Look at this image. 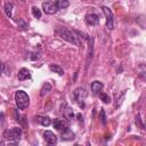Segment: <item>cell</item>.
<instances>
[{"label":"cell","instance_id":"cell-1","mask_svg":"<svg viewBox=\"0 0 146 146\" xmlns=\"http://www.w3.org/2000/svg\"><path fill=\"white\" fill-rule=\"evenodd\" d=\"M15 102H16V105L19 110H25L30 104V98L25 91L18 90L15 94Z\"/></svg>","mask_w":146,"mask_h":146},{"label":"cell","instance_id":"cell-2","mask_svg":"<svg viewBox=\"0 0 146 146\" xmlns=\"http://www.w3.org/2000/svg\"><path fill=\"white\" fill-rule=\"evenodd\" d=\"M21 135H22V129L18 128V127H15V128H11V129H7L3 131V138L7 139V140H14V141H18L19 138H21Z\"/></svg>","mask_w":146,"mask_h":146},{"label":"cell","instance_id":"cell-3","mask_svg":"<svg viewBox=\"0 0 146 146\" xmlns=\"http://www.w3.org/2000/svg\"><path fill=\"white\" fill-rule=\"evenodd\" d=\"M56 32H57V34L62 38V39H64V40H66V41H68V42H71V43H74V44H79V42H78V40H76V36L71 32V31H68L67 29H65V27H58L57 30H56Z\"/></svg>","mask_w":146,"mask_h":146},{"label":"cell","instance_id":"cell-4","mask_svg":"<svg viewBox=\"0 0 146 146\" xmlns=\"http://www.w3.org/2000/svg\"><path fill=\"white\" fill-rule=\"evenodd\" d=\"M73 97H74V99L76 100L78 105H79L81 108H83V107L86 106L84 99H86V97H87V91H86L84 88H81V87L76 88V89L73 91Z\"/></svg>","mask_w":146,"mask_h":146},{"label":"cell","instance_id":"cell-5","mask_svg":"<svg viewBox=\"0 0 146 146\" xmlns=\"http://www.w3.org/2000/svg\"><path fill=\"white\" fill-rule=\"evenodd\" d=\"M102 9H103V13H104V15L106 17V27L108 30H113L114 29V16H113V13L107 7H103Z\"/></svg>","mask_w":146,"mask_h":146},{"label":"cell","instance_id":"cell-6","mask_svg":"<svg viewBox=\"0 0 146 146\" xmlns=\"http://www.w3.org/2000/svg\"><path fill=\"white\" fill-rule=\"evenodd\" d=\"M42 9L46 14L48 15H52V14H56L57 10H58V7L56 5V2L54 1H46L42 3Z\"/></svg>","mask_w":146,"mask_h":146},{"label":"cell","instance_id":"cell-7","mask_svg":"<svg viewBox=\"0 0 146 146\" xmlns=\"http://www.w3.org/2000/svg\"><path fill=\"white\" fill-rule=\"evenodd\" d=\"M54 128H56L60 132H64L67 129H70L68 128V121L63 120V119H55L54 120Z\"/></svg>","mask_w":146,"mask_h":146},{"label":"cell","instance_id":"cell-8","mask_svg":"<svg viewBox=\"0 0 146 146\" xmlns=\"http://www.w3.org/2000/svg\"><path fill=\"white\" fill-rule=\"evenodd\" d=\"M86 23H87L88 25H96V24H98V23H99V17H98V15H97V14H94V13L87 14V15H86Z\"/></svg>","mask_w":146,"mask_h":146},{"label":"cell","instance_id":"cell-9","mask_svg":"<svg viewBox=\"0 0 146 146\" xmlns=\"http://www.w3.org/2000/svg\"><path fill=\"white\" fill-rule=\"evenodd\" d=\"M43 137H44V140H46L49 145H55V144L57 143V137H56L55 133L51 132V131H46V132L43 133Z\"/></svg>","mask_w":146,"mask_h":146},{"label":"cell","instance_id":"cell-10","mask_svg":"<svg viewBox=\"0 0 146 146\" xmlns=\"http://www.w3.org/2000/svg\"><path fill=\"white\" fill-rule=\"evenodd\" d=\"M17 78H18V80L24 81V80L31 78V73H30V71L27 68H21L19 72H18V74H17Z\"/></svg>","mask_w":146,"mask_h":146},{"label":"cell","instance_id":"cell-11","mask_svg":"<svg viewBox=\"0 0 146 146\" xmlns=\"http://www.w3.org/2000/svg\"><path fill=\"white\" fill-rule=\"evenodd\" d=\"M103 87H104V84H103L102 82H99V81H94V82L91 83V91H92V94H94V95H98V94L102 91Z\"/></svg>","mask_w":146,"mask_h":146},{"label":"cell","instance_id":"cell-12","mask_svg":"<svg viewBox=\"0 0 146 146\" xmlns=\"http://www.w3.org/2000/svg\"><path fill=\"white\" fill-rule=\"evenodd\" d=\"M62 112H63V115H64L65 120L71 121V120H73V119H74V112H73V110H72L71 107L65 106V108H64Z\"/></svg>","mask_w":146,"mask_h":146},{"label":"cell","instance_id":"cell-13","mask_svg":"<svg viewBox=\"0 0 146 146\" xmlns=\"http://www.w3.org/2000/svg\"><path fill=\"white\" fill-rule=\"evenodd\" d=\"M137 74L139 75V78L146 81V64H139L137 66Z\"/></svg>","mask_w":146,"mask_h":146},{"label":"cell","instance_id":"cell-14","mask_svg":"<svg viewBox=\"0 0 146 146\" xmlns=\"http://www.w3.org/2000/svg\"><path fill=\"white\" fill-rule=\"evenodd\" d=\"M62 139H64V140H72V139H74V133L71 131V129H67L66 131L62 132Z\"/></svg>","mask_w":146,"mask_h":146},{"label":"cell","instance_id":"cell-15","mask_svg":"<svg viewBox=\"0 0 146 146\" xmlns=\"http://www.w3.org/2000/svg\"><path fill=\"white\" fill-rule=\"evenodd\" d=\"M35 119H36L38 122H40V123H41L42 125H44V127H48V125L51 123V121H50V119H49L48 116H36Z\"/></svg>","mask_w":146,"mask_h":146},{"label":"cell","instance_id":"cell-16","mask_svg":"<svg viewBox=\"0 0 146 146\" xmlns=\"http://www.w3.org/2000/svg\"><path fill=\"white\" fill-rule=\"evenodd\" d=\"M49 68H50V71H52V72H55V73H57V74H59V75H63V74H64V71H63V68H62L59 65L50 64V65H49Z\"/></svg>","mask_w":146,"mask_h":146},{"label":"cell","instance_id":"cell-17","mask_svg":"<svg viewBox=\"0 0 146 146\" xmlns=\"http://www.w3.org/2000/svg\"><path fill=\"white\" fill-rule=\"evenodd\" d=\"M56 5L58 7V9H65L70 6L68 0H56Z\"/></svg>","mask_w":146,"mask_h":146},{"label":"cell","instance_id":"cell-18","mask_svg":"<svg viewBox=\"0 0 146 146\" xmlns=\"http://www.w3.org/2000/svg\"><path fill=\"white\" fill-rule=\"evenodd\" d=\"M5 13H6V15H7L9 18H11V16H13V3L7 2V3L5 5Z\"/></svg>","mask_w":146,"mask_h":146},{"label":"cell","instance_id":"cell-19","mask_svg":"<svg viewBox=\"0 0 146 146\" xmlns=\"http://www.w3.org/2000/svg\"><path fill=\"white\" fill-rule=\"evenodd\" d=\"M50 89H51V86H50V83L49 82H46V83H43V86H42V88H41V92H40V95L41 96H44L46 94H48L49 91H50Z\"/></svg>","mask_w":146,"mask_h":146},{"label":"cell","instance_id":"cell-20","mask_svg":"<svg viewBox=\"0 0 146 146\" xmlns=\"http://www.w3.org/2000/svg\"><path fill=\"white\" fill-rule=\"evenodd\" d=\"M99 97H100V99H102L104 103H106V104L111 102V97H110L107 94H105V92H100V94H99Z\"/></svg>","mask_w":146,"mask_h":146},{"label":"cell","instance_id":"cell-21","mask_svg":"<svg viewBox=\"0 0 146 146\" xmlns=\"http://www.w3.org/2000/svg\"><path fill=\"white\" fill-rule=\"evenodd\" d=\"M32 14H33L34 17L41 18V11H40V9L38 7H32Z\"/></svg>","mask_w":146,"mask_h":146},{"label":"cell","instance_id":"cell-22","mask_svg":"<svg viewBox=\"0 0 146 146\" xmlns=\"http://www.w3.org/2000/svg\"><path fill=\"white\" fill-rule=\"evenodd\" d=\"M26 29H27V24H26L23 19H19V22H18V30L24 31V30H26Z\"/></svg>","mask_w":146,"mask_h":146},{"label":"cell","instance_id":"cell-23","mask_svg":"<svg viewBox=\"0 0 146 146\" xmlns=\"http://www.w3.org/2000/svg\"><path fill=\"white\" fill-rule=\"evenodd\" d=\"M136 124L138 125V127H140L141 129H144L145 128V125H144V123L141 122V119H140V115L138 114L137 116H136Z\"/></svg>","mask_w":146,"mask_h":146},{"label":"cell","instance_id":"cell-24","mask_svg":"<svg viewBox=\"0 0 146 146\" xmlns=\"http://www.w3.org/2000/svg\"><path fill=\"white\" fill-rule=\"evenodd\" d=\"M99 117H100V120H102V123H103V124H105V123H106V116H105V111H104V108H102V110H100Z\"/></svg>","mask_w":146,"mask_h":146},{"label":"cell","instance_id":"cell-25","mask_svg":"<svg viewBox=\"0 0 146 146\" xmlns=\"http://www.w3.org/2000/svg\"><path fill=\"white\" fill-rule=\"evenodd\" d=\"M76 116H78V119H79V121H80V122H81V121H83V119H82V115H81L80 113H79Z\"/></svg>","mask_w":146,"mask_h":146},{"label":"cell","instance_id":"cell-26","mask_svg":"<svg viewBox=\"0 0 146 146\" xmlns=\"http://www.w3.org/2000/svg\"><path fill=\"white\" fill-rule=\"evenodd\" d=\"M22 1H25V0H22Z\"/></svg>","mask_w":146,"mask_h":146}]
</instances>
